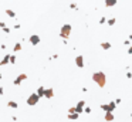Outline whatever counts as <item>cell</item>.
<instances>
[{"instance_id": "obj_17", "label": "cell", "mask_w": 132, "mask_h": 122, "mask_svg": "<svg viewBox=\"0 0 132 122\" xmlns=\"http://www.w3.org/2000/svg\"><path fill=\"white\" fill-rule=\"evenodd\" d=\"M115 23H117V18H115V17H111V18H108V20H107V24H108L109 27H112Z\"/></svg>"}, {"instance_id": "obj_30", "label": "cell", "mask_w": 132, "mask_h": 122, "mask_svg": "<svg viewBox=\"0 0 132 122\" xmlns=\"http://www.w3.org/2000/svg\"><path fill=\"white\" fill-rule=\"evenodd\" d=\"M129 41H131V40H125V41H124V44H125V45H129Z\"/></svg>"}, {"instance_id": "obj_8", "label": "cell", "mask_w": 132, "mask_h": 122, "mask_svg": "<svg viewBox=\"0 0 132 122\" xmlns=\"http://www.w3.org/2000/svg\"><path fill=\"white\" fill-rule=\"evenodd\" d=\"M104 119L107 122H112L115 119V117H114V112H105V117H104Z\"/></svg>"}, {"instance_id": "obj_18", "label": "cell", "mask_w": 132, "mask_h": 122, "mask_svg": "<svg viewBox=\"0 0 132 122\" xmlns=\"http://www.w3.org/2000/svg\"><path fill=\"white\" fill-rule=\"evenodd\" d=\"M13 50H14V51H20V50H21V43H16L14 47H13Z\"/></svg>"}, {"instance_id": "obj_5", "label": "cell", "mask_w": 132, "mask_h": 122, "mask_svg": "<svg viewBox=\"0 0 132 122\" xmlns=\"http://www.w3.org/2000/svg\"><path fill=\"white\" fill-rule=\"evenodd\" d=\"M28 41H30V44H31V45H38V44H40V41H41V38H40V36H38V34H31V36H30V38H28Z\"/></svg>"}, {"instance_id": "obj_14", "label": "cell", "mask_w": 132, "mask_h": 122, "mask_svg": "<svg viewBox=\"0 0 132 122\" xmlns=\"http://www.w3.org/2000/svg\"><path fill=\"white\" fill-rule=\"evenodd\" d=\"M7 107L11 108V109H17V108H18V104H17L16 101H9V102H7Z\"/></svg>"}, {"instance_id": "obj_13", "label": "cell", "mask_w": 132, "mask_h": 122, "mask_svg": "<svg viewBox=\"0 0 132 122\" xmlns=\"http://www.w3.org/2000/svg\"><path fill=\"white\" fill-rule=\"evenodd\" d=\"M4 13H6L10 18H14V17H16V11H13L11 9H6V10H4Z\"/></svg>"}, {"instance_id": "obj_26", "label": "cell", "mask_w": 132, "mask_h": 122, "mask_svg": "<svg viewBox=\"0 0 132 122\" xmlns=\"http://www.w3.org/2000/svg\"><path fill=\"white\" fill-rule=\"evenodd\" d=\"M128 54L132 55V45H129V48H128Z\"/></svg>"}, {"instance_id": "obj_28", "label": "cell", "mask_w": 132, "mask_h": 122, "mask_svg": "<svg viewBox=\"0 0 132 122\" xmlns=\"http://www.w3.org/2000/svg\"><path fill=\"white\" fill-rule=\"evenodd\" d=\"M0 27H1V28H4V27H6V23H3V21H0Z\"/></svg>"}, {"instance_id": "obj_33", "label": "cell", "mask_w": 132, "mask_h": 122, "mask_svg": "<svg viewBox=\"0 0 132 122\" xmlns=\"http://www.w3.org/2000/svg\"><path fill=\"white\" fill-rule=\"evenodd\" d=\"M0 80H1V72H0Z\"/></svg>"}, {"instance_id": "obj_31", "label": "cell", "mask_w": 132, "mask_h": 122, "mask_svg": "<svg viewBox=\"0 0 132 122\" xmlns=\"http://www.w3.org/2000/svg\"><path fill=\"white\" fill-rule=\"evenodd\" d=\"M3 94H4V90H3V88H1V87H0V97H1V95H3Z\"/></svg>"}, {"instance_id": "obj_24", "label": "cell", "mask_w": 132, "mask_h": 122, "mask_svg": "<svg viewBox=\"0 0 132 122\" xmlns=\"http://www.w3.org/2000/svg\"><path fill=\"white\" fill-rule=\"evenodd\" d=\"M73 112H75V107H71V108L68 109V114H73Z\"/></svg>"}, {"instance_id": "obj_34", "label": "cell", "mask_w": 132, "mask_h": 122, "mask_svg": "<svg viewBox=\"0 0 132 122\" xmlns=\"http://www.w3.org/2000/svg\"><path fill=\"white\" fill-rule=\"evenodd\" d=\"M129 117H131V118H132V112H131V115H129Z\"/></svg>"}, {"instance_id": "obj_9", "label": "cell", "mask_w": 132, "mask_h": 122, "mask_svg": "<svg viewBox=\"0 0 132 122\" xmlns=\"http://www.w3.org/2000/svg\"><path fill=\"white\" fill-rule=\"evenodd\" d=\"M44 97L48 98V99L53 98V97H54V90H53V88H46V94H44Z\"/></svg>"}, {"instance_id": "obj_27", "label": "cell", "mask_w": 132, "mask_h": 122, "mask_svg": "<svg viewBox=\"0 0 132 122\" xmlns=\"http://www.w3.org/2000/svg\"><path fill=\"white\" fill-rule=\"evenodd\" d=\"M127 78H129V80H131V78H132V72H127Z\"/></svg>"}, {"instance_id": "obj_15", "label": "cell", "mask_w": 132, "mask_h": 122, "mask_svg": "<svg viewBox=\"0 0 132 122\" xmlns=\"http://www.w3.org/2000/svg\"><path fill=\"white\" fill-rule=\"evenodd\" d=\"M112 45H111V43H108V41H104V43H101V48L102 50H109Z\"/></svg>"}, {"instance_id": "obj_20", "label": "cell", "mask_w": 132, "mask_h": 122, "mask_svg": "<svg viewBox=\"0 0 132 122\" xmlns=\"http://www.w3.org/2000/svg\"><path fill=\"white\" fill-rule=\"evenodd\" d=\"M84 112H85V114H91V112H92V109H91L90 107H85V108H84Z\"/></svg>"}, {"instance_id": "obj_12", "label": "cell", "mask_w": 132, "mask_h": 122, "mask_svg": "<svg viewBox=\"0 0 132 122\" xmlns=\"http://www.w3.org/2000/svg\"><path fill=\"white\" fill-rule=\"evenodd\" d=\"M104 1H105V7H114L118 3V0H104Z\"/></svg>"}, {"instance_id": "obj_25", "label": "cell", "mask_w": 132, "mask_h": 122, "mask_svg": "<svg viewBox=\"0 0 132 122\" xmlns=\"http://www.w3.org/2000/svg\"><path fill=\"white\" fill-rule=\"evenodd\" d=\"M115 102H117V104H118V105H119V104H121V102H122V99H121V98H117V99H115Z\"/></svg>"}, {"instance_id": "obj_2", "label": "cell", "mask_w": 132, "mask_h": 122, "mask_svg": "<svg viewBox=\"0 0 132 122\" xmlns=\"http://www.w3.org/2000/svg\"><path fill=\"white\" fill-rule=\"evenodd\" d=\"M71 33H73V26L67 23V24H64V26L61 27V30H60V37H61L63 40H68L70 36H71Z\"/></svg>"}, {"instance_id": "obj_23", "label": "cell", "mask_w": 132, "mask_h": 122, "mask_svg": "<svg viewBox=\"0 0 132 122\" xmlns=\"http://www.w3.org/2000/svg\"><path fill=\"white\" fill-rule=\"evenodd\" d=\"M3 31H4V33H6V34H10V28H9V27H7V26H6V27H4V28H3Z\"/></svg>"}, {"instance_id": "obj_32", "label": "cell", "mask_w": 132, "mask_h": 122, "mask_svg": "<svg viewBox=\"0 0 132 122\" xmlns=\"http://www.w3.org/2000/svg\"><path fill=\"white\" fill-rule=\"evenodd\" d=\"M129 40H132V34H131V36H129Z\"/></svg>"}, {"instance_id": "obj_22", "label": "cell", "mask_w": 132, "mask_h": 122, "mask_svg": "<svg viewBox=\"0 0 132 122\" xmlns=\"http://www.w3.org/2000/svg\"><path fill=\"white\" fill-rule=\"evenodd\" d=\"M10 64H16V57H14V55L10 57Z\"/></svg>"}, {"instance_id": "obj_19", "label": "cell", "mask_w": 132, "mask_h": 122, "mask_svg": "<svg viewBox=\"0 0 132 122\" xmlns=\"http://www.w3.org/2000/svg\"><path fill=\"white\" fill-rule=\"evenodd\" d=\"M70 9H71V10H78L77 3H71V4H70Z\"/></svg>"}, {"instance_id": "obj_16", "label": "cell", "mask_w": 132, "mask_h": 122, "mask_svg": "<svg viewBox=\"0 0 132 122\" xmlns=\"http://www.w3.org/2000/svg\"><path fill=\"white\" fill-rule=\"evenodd\" d=\"M37 94L40 95V98H43L44 94H46V88H44V87H38V88H37Z\"/></svg>"}, {"instance_id": "obj_7", "label": "cell", "mask_w": 132, "mask_h": 122, "mask_svg": "<svg viewBox=\"0 0 132 122\" xmlns=\"http://www.w3.org/2000/svg\"><path fill=\"white\" fill-rule=\"evenodd\" d=\"M75 65L78 68H84V55H77L75 57Z\"/></svg>"}, {"instance_id": "obj_29", "label": "cell", "mask_w": 132, "mask_h": 122, "mask_svg": "<svg viewBox=\"0 0 132 122\" xmlns=\"http://www.w3.org/2000/svg\"><path fill=\"white\" fill-rule=\"evenodd\" d=\"M20 27H21V26H20V24H14V28H16V30H18V28H20Z\"/></svg>"}, {"instance_id": "obj_10", "label": "cell", "mask_w": 132, "mask_h": 122, "mask_svg": "<svg viewBox=\"0 0 132 122\" xmlns=\"http://www.w3.org/2000/svg\"><path fill=\"white\" fill-rule=\"evenodd\" d=\"M10 57H11L10 54H6V55L3 57V60L0 61V67H1V65H6V64H9V63H10Z\"/></svg>"}, {"instance_id": "obj_21", "label": "cell", "mask_w": 132, "mask_h": 122, "mask_svg": "<svg viewBox=\"0 0 132 122\" xmlns=\"http://www.w3.org/2000/svg\"><path fill=\"white\" fill-rule=\"evenodd\" d=\"M105 21H107V17H105V16H104V17H101V18H100V24H104V23H105Z\"/></svg>"}, {"instance_id": "obj_11", "label": "cell", "mask_w": 132, "mask_h": 122, "mask_svg": "<svg viewBox=\"0 0 132 122\" xmlns=\"http://www.w3.org/2000/svg\"><path fill=\"white\" fill-rule=\"evenodd\" d=\"M67 118H68L70 121H75V119H78V118H80V114H78V112H73V114H68V115H67Z\"/></svg>"}, {"instance_id": "obj_1", "label": "cell", "mask_w": 132, "mask_h": 122, "mask_svg": "<svg viewBox=\"0 0 132 122\" xmlns=\"http://www.w3.org/2000/svg\"><path fill=\"white\" fill-rule=\"evenodd\" d=\"M92 81H94L100 88H104V87L107 85V75H105V72H102V71L94 72V74H92Z\"/></svg>"}, {"instance_id": "obj_4", "label": "cell", "mask_w": 132, "mask_h": 122, "mask_svg": "<svg viewBox=\"0 0 132 122\" xmlns=\"http://www.w3.org/2000/svg\"><path fill=\"white\" fill-rule=\"evenodd\" d=\"M117 102L115 101H111V102H108V104H102L101 105V109L104 111V112H114L115 111V108H117Z\"/></svg>"}, {"instance_id": "obj_3", "label": "cell", "mask_w": 132, "mask_h": 122, "mask_svg": "<svg viewBox=\"0 0 132 122\" xmlns=\"http://www.w3.org/2000/svg\"><path fill=\"white\" fill-rule=\"evenodd\" d=\"M38 101H40V95H38L37 92H34V94L28 95V97H27V99H26L27 105H30V107H34V105H37V104H38Z\"/></svg>"}, {"instance_id": "obj_6", "label": "cell", "mask_w": 132, "mask_h": 122, "mask_svg": "<svg viewBox=\"0 0 132 122\" xmlns=\"http://www.w3.org/2000/svg\"><path fill=\"white\" fill-rule=\"evenodd\" d=\"M24 80H27V74H24V72H23V74H18V75L14 78L13 84H14V85H20V84H21Z\"/></svg>"}]
</instances>
